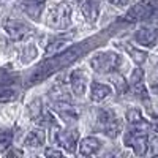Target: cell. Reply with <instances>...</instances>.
<instances>
[{
  "label": "cell",
  "instance_id": "cell-18",
  "mask_svg": "<svg viewBox=\"0 0 158 158\" xmlns=\"http://www.w3.org/2000/svg\"><path fill=\"white\" fill-rule=\"evenodd\" d=\"M130 87H131V90H133L139 98L147 100V90H146V87H144V82L142 81H133V82H130Z\"/></svg>",
  "mask_w": 158,
  "mask_h": 158
},
{
  "label": "cell",
  "instance_id": "cell-4",
  "mask_svg": "<svg viewBox=\"0 0 158 158\" xmlns=\"http://www.w3.org/2000/svg\"><path fill=\"white\" fill-rule=\"evenodd\" d=\"M155 15H158V2L156 0H144V2L135 5L127 13V16H123L122 19H125L128 22L147 21V19L153 18Z\"/></svg>",
  "mask_w": 158,
  "mask_h": 158
},
{
  "label": "cell",
  "instance_id": "cell-6",
  "mask_svg": "<svg viewBox=\"0 0 158 158\" xmlns=\"http://www.w3.org/2000/svg\"><path fill=\"white\" fill-rule=\"evenodd\" d=\"M147 142H149V138L146 135V131L142 130H135L131 128L128 133L125 135V146L131 147L135 150L136 155H144L147 150Z\"/></svg>",
  "mask_w": 158,
  "mask_h": 158
},
{
  "label": "cell",
  "instance_id": "cell-17",
  "mask_svg": "<svg viewBox=\"0 0 158 158\" xmlns=\"http://www.w3.org/2000/svg\"><path fill=\"white\" fill-rule=\"evenodd\" d=\"M125 49H127V52L133 57V60H135V63L136 65H141V63H144L146 62V59H147V52H144V51H138L136 48H133V46H125Z\"/></svg>",
  "mask_w": 158,
  "mask_h": 158
},
{
  "label": "cell",
  "instance_id": "cell-21",
  "mask_svg": "<svg viewBox=\"0 0 158 158\" xmlns=\"http://www.w3.org/2000/svg\"><path fill=\"white\" fill-rule=\"evenodd\" d=\"M16 98V92L10 89H2L0 90V101H13Z\"/></svg>",
  "mask_w": 158,
  "mask_h": 158
},
{
  "label": "cell",
  "instance_id": "cell-1",
  "mask_svg": "<svg viewBox=\"0 0 158 158\" xmlns=\"http://www.w3.org/2000/svg\"><path fill=\"white\" fill-rule=\"evenodd\" d=\"M81 52H82L81 46H73V48L60 52V54H57L54 57L46 59L43 63H40L38 67L35 68L33 74L30 76V84L41 82V81H44L46 77H49L51 74H54L56 71L71 65L79 56H81Z\"/></svg>",
  "mask_w": 158,
  "mask_h": 158
},
{
  "label": "cell",
  "instance_id": "cell-2",
  "mask_svg": "<svg viewBox=\"0 0 158 158\" xmlns=\"http://www.w3.org/2000/svg\"><path fill=\"white\" fill-rule=\"evenodd\" d=\"M120 63H122L120 56L112 51H106V52H98V54L92 57L90 67L97 73H111V71H117Z\"/></svg>",
  "mask_w": 158,
  "mask_h": 158
},
{
  "label": "cell",
  "instance_id": "cell-3",
  "mask_svg": "<svg viewBox=\"0 0 158 158\" xmlns=\"http://www.w3.org/2000/svg\"><path fill=\"white\" fill-rule=\"evenodd\" d=\"M71 24V5L67 2H62L57 6L51 10L49 16H48V25L52 29L63 30L70 27Z\"/></svg>",
  "mask_w": 158,
  "mask_h": 158
},
{
  "label": "cell",
  "instance_id": "cell-22",
  "mask_svg": "<svg viewBox=\"0 0 158 158\" xmlns=\"http://www.w3.org/2000/svg\"><path fill=\"white\" fill-rule=\"evenodd\" d=\"M114 84H115V87H118L120 89V92H123L128 85H127V82H125V79L122 77V76H117V77H114Z\"/></svg>",
  "mask_w": 158,
  "mask_h": 158
},
{
  "label": "cell",
  "instance_id": "cell-11",
  "mask_svg": "<svg viewBox=\"0 0 158 158\" xmlns=\"http://www.w3.org/2000/svg\"><path fill=\"white\" fill-rule=\"evenodd\" d=\"M127 120L130 123V128H135V130H142V131H146L149 130V122L146 120V118L142 117L141 111L136 109V108H131L127 111Z\"/></svg>",
  "mask_w": 158,
  "mask_h": 158
},
{
  "label": "cell",
  "instance_id": "cell-19",
  "mask_svg": "<svg viewBox=\"0 0 158 158\" xmlns=\"http://www.w3.org/2000/svg\"><path fill=\"white\" fill-rule=\"evenodd\" d=\"M67 43H68V41H67V40H63V38L56 40V41H52V43L46 48V52H48V54H52V52H54V54H57L62 48H65V44H67Z\"/></svg>",
  "mask_w": 158,
  "mask_h": 158
},
{
  "label": "cell",
  "instance_id": "cell-8",
  "mask_svg": "<svg viewBox=\"0 0 158 158\" xmlns=\"http://www.w3.org/2000/svg\"><path fill=\"white\" fill-rule=\"evenodd\" d=\"M56 141H57L68 153H74V150H76V142H77V131H76V130H71V131H59V130H57Z\"/></svg>",
  "mask_w": 158,
  "mask_h": 158
},
{
  "label": "cell",
  "instance_id": "cell-5",
  "mask_svg": "<svg viewBox=\"0 0 158 158\" xmlns=\"http://www.w3.org/2000/svg\"><path fill=\"white\" fill-rule=\"evenodd\" d=\"M98 123L101 130L104 131V135L109 138H115L122 131V122L109 109H101L98 112Z\"/></svg>",
  "mask_w": 158,
  "mask_h": 158
},
{
  "label": "cell",
  "instance_id": "cell-15",
  "mask_svg": "<svg viewBox=\"0 0 158 158\" xmlns=\"http://www.w3.org/2000/svg\"><path fill=\"white\" fill-rule=\"evenodd\" d=\"M46 141V135L43 130H33L25 138V146L27 147H41Z\"/></svg>",
  "mask_w": 158,
  "mask_h": 158
},
{
  "label": "cell",
  "instance_id": "cell-7",
  "mask_svg": "<svg viewBox=\"0 0 158 158\" xmlns=\"http://www.w3.org/2000/svg\"><path fill=\"white\" fill-rule=\"evenodd\" d=\"M3 27H5L6 33L13 40H24L25 36H29L32 33V29L29 27V25L18 21V19H6Z\"/></svg>",
  "mask_w": 158,
  "mask_h": 158
},
{
  "label": "cell",
  "instance_id": "cell-10",
  "mask_svg": "<svg viewBox=\"0 0 158 158\" xmlns=\"http://www.w3.org/2000/svg\"><path fill=\"white\" fill-rule=\"evenodd\" d=\"M135 40L144 48H152L158 41V29H141L135 33Z\"/></svg>",
  "mask_w": 158,
  "mask_h": 158
},
{
  "label": "cell",
  "instance_id": "cell-23",
  "mask_svg": "<svg viewBox=\"0 0 158 158\" xmlns=\"http://www.w3.org/2000/svg\"><path fill=\"white\" fill-rule=\"evenodd\" d=\"M46 156H62V152L60 150H56V149H48L44 152Z\"/></svg>",
  "mask_w": 158,
  "mask_h": 158
},
{
  "label": "cell",
  "instance_id": "cell-14",
  "mask_svg": "<svg viewBox=\"0 0 158 158\" xmlns=\"http://www.w3.org/2000/svg\"><path fill=\"white\" fill-rule=\"evenodd\" d=\"M111 92H112L111 87L106 85V84L92 82V85H90V100H92V101H95V103L103 101L106 97L111 95Z\"/></svg>",
  "mask_w": 158,
  "mask_h": 158
},
{
  "label": "cell",
  "instance_id": "cell-26",
  "mask_svg": "<svg viewBox=\"0 0 158 158\" xmlns=\"http://www.w3.org/2000/svg\"><path fill=\"white\" fill-rule=\"evenodd\" d=\"M77 2H82V0H77Z\"/></svg>",
  "mask_w": 158,
  "mask_h": 158
},
{
  "label": "cell",
  "instance_id": "cell-12",
  "mask_svg": "<svg viewBox=\"0 0 158 158\" xmlns=\"http://www.w3.org/2000/svg\"><path fill=\"white\" fill-rule=\"evenodd\" d=\"M100 149H101V142H100V139L92 138V136L84 138V139L81 141V144H79V152H81V155H84V156L97 155V153L100 152Z\"/></svg>",
  "mask_w": 158,
  "mask_h": 158
},
{
  "label": "cell",
  "instance_id": "cell-24",
  "mask_svg": "<svg viewBox=\"0 0 158 158\" xmlns=\"http://www.w3.org/2000/svg\"><path fill=\"white\" fill-rule=\"evenodd\" d=\"M109 2L112 5H115V6H125L128 3V0H109Z\"/></svg>",
  "mask_w": 158,
  "mask_h": 158
},
{
  "label": "cell",
  "instance_id": "cell-13",
  "mask_svg": "<svg viewBox=\"0 0 158 158\" xmlns=\"http://www.w3.org/2000/svg\"><path fill=\"white\" fill-rule=\"evenodd\" d=\"M81 11L89 22H95L100 16L98 2H95V0H82L81 2Z\"/></svg>",
  "mask_w": 158,
  "mask_h": 158
},
{
  "label": "cell",
  "instance_id": "cell-9",
  "mask_svg": "<svg viewBox=\"0 0 158 158\" xmlns=\"http://www.w3.org/2000/svg\"><path fill=\"white\" fill-rule=\"evenodd\" d=\"M87 74L84 70H74L71 73L70 77V82H71V89L74 92V95L77 97H82L85 94V89H87Z\"/></svg>",
  "mask_w": 158,
  "mask_h": 158
},
{
  "label": "cell",
  "instance_id": "cell-20",
  "mask_svg": "<svg viewBox=\"0 0 158 158\" xmlns=\"http://www.w3.org/2000/svg\"><path fill=\"white\" fill-rule=\"evenodd\" d=\"M29 111H30L32 118H38L40 115H41V112H43V109H41V101H40V100L32 101L30 106H29Z\"/></svg>",
  "mask_w": 158,
  "mask_h": 158
},
{
  "label": "cell",
  "instance_id": "cell-25",
  "mask_svg": "<svg viewBox=\"0 0 158 158\" xmlns=\"http://www.w3.org/2000/svg\"><path fill=\"white\" fill-rule=\"evenodd\" d=\"M153 89H155V90L158 92V84H153Z\"/></svg>",
  "mask_w": 158,
  "mask_h": 158
},
{
  "label": "cell",
  "instance_id": "cell-16",
  "mask_svg": "<svg viewBox=\"0 0 158 158\" xmlns=\"http://www.w3.org/2000/svg\"><path fill=\"white\" fill-rule=\"evenodd\" d=\"M13 141V131L8 128H0V153H3Z\"/></svg>",
  "mask_w": 158,
  "mask_h": 158
}]
</instances>
